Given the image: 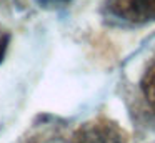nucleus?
Returning <instances> with one entry per match:
<instances>
[{
    "mask_svg": "<svg viewBox=\"0 0 155 143\" xmlns=\"http://www.w3.org/2000/svg\"><path fill=\"white\" fill-rule=\"evenodd\" d=\"M77 143H125V136L115 123L97 120L78 130Z\"/></svg>",
    "mask_w": 155,
    "mask_h": 143,
    "instance_id": "f257e3e1",
    "label": "nucleus"
},
{
    "mask_svg": "<svg viewBox=\"0 0 155 143\" xmlns=\"http://www.w3.org/2000/svg\"><path fill=\"white\" fill-rule=\"evenodd\" d=\"M110 8L115 15L130 22L155 20V0H112Z\"/></svg>",
    "mask_w": 155,
    "mask_h": 143,
    "instance_id": "f03ea898",
    "label": "nucleus"
},
{
    "mask_svg": "<svg viewBox=\"0 0 155 143\" xmlns=\"http://www.w3.org/2000/svg\"><path fill=\"white\" fill-rule=\"evenodd\" d=\"M142 90H143V96L147 100L148 106L155 113V62L145 72L143 80H142Z\"/></svg>",
    "mask_w": 155,
    "mask_h": 143,
    "instance_id": "7ed1b4c3",
    "label": "nucleus"
},
{
    "mask_svg": "<svg viewBox=\"0 0 155 143\" xmlns=\"http://www.w3.org/2000/svg\"><path fill=\"white\" fill-rule=\"evenodd\" d=\"M38 2L45 7H54V5H64V3L70 2V0H38Z\"/></svg>",
    "mask_w": 155,
    "mask_h": 143,
    "instance_id": "20e7f679",
    "label": "nucleus"
},
{
    "mask_svg": "<svg viewBox=\"0 0 155 143\" xmlns=\"http://www.w3.org/2000/svg\"><path fill=\"white\" fill-rule=\"evenodd\" d=\"M7 43H8L7 37H4V38L0 40V60L4 58V53H5V48H7Z\"/></svg>",
    "mask_w": 155,
    "mask_h": 143,
    "instance_id": "39448f33",
    "label": "nucleus"
}]
</instances>
